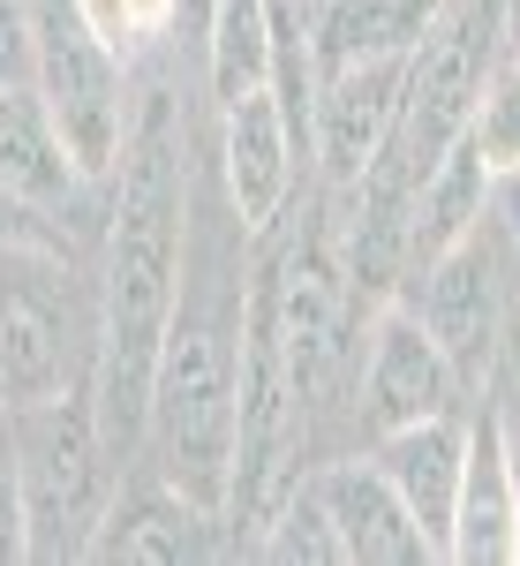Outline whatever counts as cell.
I'll return each instance as SVG.
<instances>
[{"instance_id": "1", "label": "cell", "mask_w": 520, "mask_h": 566, "mask_svg": "<svg viewBox=\"0 0 520 566\" xmlns=\"http://www.w3.org/2000/svg\"><path fill=\"white\" fill-rule=\"evenodd\" d=\"M121 189H114V227H106V287H98V363H91V408L106 453L129 461L144 446V400H151V363L159 333L181 295V242H189V167H181V129L173 98L151 91L144 114H129L121 144Z\"/></svg>"}, {"instance_id": "2", "label": "cell", "mask_w": 520, "mask_h": 566, "mask_svg": "<svg viewBox=\"0 0 520 566\" xmlns=\"http://www.w3.org/2000/svg\"><path fill=\"white\" fill-rule=\"evenodd\" d=\"M242 333H250V280L234 242L189 234L181 242V295L159 333L151 400H144V446L159 483L226 506L234 476V400H242Z\"/></svg>"}, {"instance_id": "3", "label": "cell", "mask_w": 520, "mask_h": 566, "mask_svg": "<svg viewBox=\"0 0 520 566\" xmlns=\"http://www.w3.org/2000/svg\"><path fill=\"white\" fill-rule=\"evenodd\" d=\"M0 431L23 476V514H31V559H84L98 514H106V431L91 408V378L0 408Z\"/></svg>"}, {"instance_id": "4", "label": "cell", "mask_w": 520, "mask_h": 566, "mask_svg": "<svg viewBox=\"0 0 520 566\" xmlns=\"http://www.w3.org/2000/svg\"><path fill=\"white\" fill-rule=\"evenodd\" d=\"M98 363V303L45 242L0 234V408L91 378Z\"/></svg>"}, {"instance_id": "5", "label": "cell", "mask_w": 520, "mask_h": 566, "mask_svg": "<svg viewBox=\"0 0 520 566\" xmlns=\"http://www.w3.org/2000/svg\"><path fill=\"white\" fill-rule=\"evenodd\" d=\"M31 31H39V98L53 114V129L68 136L76 167L91 181H106L121 167L129 144V98H121V53L98 45L84 31V15L68 0H31Z\"/></svg>"}, {"instance_id": "6", "label": "cell", "mask_w": 520, "mask_h": 566, "mask_svg": "<svg viewBox=\"0 0 520 566\" xmlns=\"http://www.w3.org/2000/svg\"><path fill=\"white\" fill-rule=\"evenodd\" d=\"M407 310L423 317L437 348L453 355L460 386H476L498 370V348L513 333V310H506V234L482 219L476 234H460L445 258H431L423 272H407Z\"/></svg>"}, {"instance_id": "7", "label": "cell", "mask_w": 520, "mask_h": 566, "mask_svg": "<svg viewBox=\"0 0 520 566\" xmlns=\"http://www.w3.org/2000/svg\"><path fill=\"white\" fill-rule=\"evenodd\" d=\"M264 287V317H272V340H279V363L295 378V400L303 416L340 386V363L354 355V310H347V272L332 264L325 242H295L287 258L257 280Z\"/></svg>"}, {"instance_id": "8", "label": "cell", "mask_w": 520, "mask_h": 566, "mask_svg": "<svg viewBox=\"0 0 520 566\" xmlns=\"http://www.w3.org/2000/svg\"><path fill=\"white\" fill-rule=\"evenodd\" d=\"M460 392L468 386H460L453 355L423 333V317L407 303H385L370 317V355H362V423H370V438L453 416Z\"/></svg>"}, {"instance_id": "9", "label": "cell", "mask_w": 520, "mask_h": 566, "mask_svg": "<svg viewBox=\"0 0 520 566\" xmlns=\"http://www.w3.org/2000/svg\"><path fill=\"white\" fill-rule=\"evenodd\" d=\"M219 175H226V212L242 219L250 234H264L272 219L287 212L295 175H303V136L287 122L279 91H242L234 106H219Z\"/></svg>"}, {"instance_id": "10", "label": "cell", "mask_w": 520, "mask_h": 566, "mask_svg": "<svg viewBox=\"0 0 520 566\" xmlns=\"http://www.w3.org/2000/svg\"><path fill=\"white\" fill-rule=\"evenodd\" d=\"M400 84H407V53H378V61H347L332 76H317L309 98V144L325 159V175L354 189L362 167L385 151L392 122H400Z\"/></svg>"}, {"instance_id": "11", "label": "cell", "mask_w": 520, "mask_h": 566, "mask_svg": "<svg viewBox=\"0 0 520 566\" xmlns=\"http://www.w3.org/2000/svg\"><path fill=\"white\" fill-rule=\"evenodd\" d=\"M445 559L460 566H520V476L513 438L498 423V400L482 392L468 416V461H460V499H453V536Z\"/></svg>"}, {"instance_id": "12", "label": "cell", "mask_w": 520, "mask_h": 566, "mask_svg": "<svg viewBox=\"0 0 520 566\" xmlns=\"http://www.w3.org/2000/svg\"><path fill=\"white\" fill-rule=\"evenodd\" d=\"M0 189L31 219H76L91 197V175L76 167L68 136L53 129L39 84L0 91Z\"/></svg>"}, {"instance_id": "13", "label": "cell", "mask_w": 520, "mask_h": 566, "mask_svg": "<svg viewBox=\"0 0 520 566\" xmlns=\"http://www.w3.org/2000/svg\"><path fill=\"white\" fill-rule=\"evenodd\" d=\"M219 552V506L173 491V483H151V491H121L106 514H98V536H91L84 559H121V566H197Z\"/></svg>"}, {"instance_id": "14", "label": "cell", "mask_w": 520, "mask_h": 566, "mask_svg": "<svg viewBox=\"0 0 520 566\" xmlns=\"http://www.w3.org/2000/svg\"><path fill=\"white\" fill-rule=\"evenodd\" d=\"M460 461H468V423H460V416H431V423L385 431L378 446H370V469L392 483V499L407 506V522L431 536L437 559H445V536H453Z\"/></svg>"}, {"instance_id": "15", "label": "cell", "mask_w": 520, "mask_h": 566, "mask_svg": "<svg viewBox=\"0 0 520 566\" xmlns=\"http://www.w3.org/2000/svg\"><path fill=\"white\" fill-rule=\"evenodd\" d=\"M317 499L332 514V536H340L347 566H431V536L407 522V506L392 499V483L370 469V461H340V469H317Z\"/></svg>"}, {"instance_id": "16", "label": "cell", "mask_w": 520, "mask_h": 566, "mask_svg": "<svg viewBox=\"0 0 520 566\" xmlns=\"http://www.w3.org/2000/svg\"><path fill=\"white\" fill-rule=\"evenodd\" d=\"M482 219H490V167L476 159V144H468V136H453V151H445L431 175H423L415 205H407L400 280H407V272H423L431 258H445L460 234H476Z\"/></svg>"}, {"instance_id": "17", "label": "cell", "mask_w": 520, "mask_h": 566, "mask_svg": "<svg viewBox=\"0 0 520 566\" xmlns=\"http://www.w3.org/2000/svg\"><path fill=\"white\" fill-rule=\"evenodd\" d=\"M445 0H317L309 15V69L332 76L347 61H378V53H415V39L437 23Z\"/></svg>"}, {"instance_id": "18", "label": "cell", "mask_w": 520, "mask_h": 566, "mask_svg": "<svg viewBox=\"0 0 520 566\" xmlns=\"http://www.w3.org/2000/svg\"><path fill=\"white\" fill-rule=\"evenodd\" d=\"M272 45H279V0H204V69L219 106L272 84Z\"/></svg>"}, {"instance_id": "19", "label": "cell", "mask_w": 520, "mask_h": 566, "mask_svg": "<svg viewBox=\"0 0 520 566\" xmlns=\"http://www.w3.org/2000/svg\"><path fill=\"white\" fill-rule=\"evenodd\" d=\"M257 552L264 559H287V566H347L340 536H332V514H325V499H317L309 476L272 506V522L257 528Z\"/></svg>"}, {"instance_id": "20", "label": "cell", "mask_w": 520, "mask_h": 566, "mask_svg": "<svg viewBox=\"0 0 520 566\" xmlns=\"http://www.w3.org/2000/svg\"><path fill=\"white\" fill-rule=\"evenodd\" d=\"M468 144H476V159L490 167V175H513L520 167V69L498 53V69L482 76V98L476 114H468Z\"/></svg>"}, {"instance_id": "21", "label": "cell", "mask_w": 520, "mask_h": 566, "mask_svg": "<svg viewBox=\"0 0 520 566\" xmlns=\"http://www.w3.org/2000/svg\"><path fill=\"white\" fill-rule=\"evenodd\" d=\"M39 76V31H31V0H0V91H23Z\"/></svg>"}, {"instance_id": "22", "label": "cell", "mask_w": 520, "mask_h": 566, "mask_svg": "<svg viewBox=\"0 0 520 566\" xmlns=\"http://www.w3.org/2000/svg\"><path fill=\"white\" fill-rule=\"evenodd\" d=\"M31 559V514H23V476H15V453L0 431V566Z\"/></svg>"}, {"instance_id": "23", "label": "cell", "mask_w": 520, "mask_h": 566, "mask_svg": "<svg viewBox=\"0 0 520 566\" xmlns=\"http://www.w3.org/2000/svg\"><path fill=\"white\" fill-rule=\"evenodd\" d=\"M76 15H84V31L98 45H114V53H129L136 45V15H129V0H68Z\"/></svg>"}, {"instance_id": "24", "label": "cell", "mask_w": 520, "mask_h": 566, "mask_svg": "<svg viewBox=\"0 0 520 566\" xmlns=\"http://www.w3.org/2000/svg\"><path fill=\"white\" fill-rule=\"evenodd\" d=\"M490 227L506 234V250L520 258V167L513 175H490Z\"/></svg>"}, {"instance_id": "25", "label": "cell", "mask_w": 520, "mask_h": 566, "mask_svg": "<svg viewBox=\"0 0 520 566\" xmlns=\"http://www.w3.org/2000/svg\"><path fill=\"white\" fill-rule=\"evenodd\" d=\"M129 15H136V39H151V31H167L181 15V0H129Z\"/></svg>"}, {"instance_id": "26", "label": "cell", "mask_w": 520, "mask_h": 566, "mask_svg": "<svg viewBox=\"0 0 520 566\" xmlns=\"http://www.w3.org/2000/svg\"><path fill=\"white\" fill-rule=\"evenodd\" d=\"M506 61L520 69V0H506Z\"/></svg>"}, {"instance_id": "27", "label": "cell", "mask_w": 520, "mask_h": 566, "mask_svg": "<svg viewBox=\"0 0 520 566\" xmlns=\"http://www.w3.org/2000/svg\"><path fill=\"white\" fill-rule=\"evenodd\" d=\"M513 476H520V453H513Z\"/></svg>"}]
</instances>
